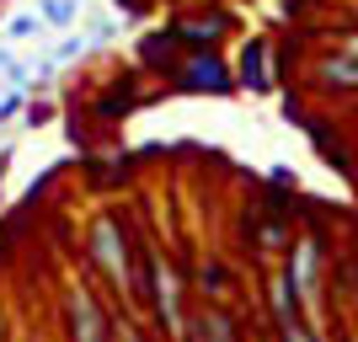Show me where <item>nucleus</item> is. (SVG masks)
Returning <instances> with one entry per match:
<instances>
[{
    "mask_svg": "<svg viewBox=\"0 0 358 342\" xmlns=\"http://www.w3.org/2000/svg\"><path fill=\"white\" fill-rule=\"evenodd\" d=\"M86 252H91V262H96V273H102L118 294H134V268H139V257L129 252V230H123L118 214H96V220H91Z\"/></svg>",
    "mask_w": 358,
    "mask_h": 342,
    "instance_id": "1",
    "label": "nucleus"
},
{
    "mask_svg": "<svg viewBox=\"0 0 358 342\" xmlns=\"http://www.w3.org/2000/svg\"><path fill=\"white\" fill-rule=\"evenodd\" d=\"M145 299L155 305V315H161V327L171 332V342L187 337V315H182V283H177V273H171V262H166V257H155V252H150Z\"/></svg>",
    "mask_w": 358,
    "mask_h": 342,
    "instance_id": "2",
    "label": "nucleus"
},
{
    "mask_svg": "<svg viewBox=\"0 0 358 342\" xmlns=\"http://www.w3.org/2000/svg\"><path fill=\"white\" fill-rule=\"evenodd\" d=\"M177 86L182 91H214V97H224V91H236V75L224 70V59H214L209 48H198L193 59L177 70Z\"/></svg>",
    "mask_w": 358,
    "mask_h": 342,
    "instance_id": "3",
    "label": "nucleus"
},
{
    "mask_svg": "<svg viewBox=\"0 0 358 342\" xmlns=\"http://www.w3.org/2000/svg\"><path fill=\"white\" fill-rule=\"evenodd\" d=\"M70 327H75V342H107V315L86 289L70 294Z\"/></svg>",
    "mask_w": 358,
    "mask_h": 342,
    "instance_id": "4",
    "label": "nucleus"
},
{
    "mask_svg": "<svg viewBox=\"0 0 358 342\" xmlns=\"http://www.w3.org/2000/svg\"><path fill=\"white\" fill-rule=\"evenodd\" d=\"M182 342H241V332H236V321H230V311L203 305V311L187 321V337Z\"/></svg>",
    "mask_w": 358,
    "mask_h": 342,
    "instance_id": "5",
    "label": "nucleus"
},
{
    "mask_svg": "<svg viewBox=\"0 0 358 342\" xmlns=\"http://www.w3.org/2000/svg\"><path fill=\"white\" fill-rule=\"evenodd\" d=\"M236 86H246V91H273V75H268V43H262V38H252V43L241 48Z\"/></svg>",
    "mask_w": 358,
    "mask_h": 342,
    "instance_id": "6",
    "label": "nucleus"
},
{
    "mask_svg": "<svg viewBox=\"0 0 358 342\" xmlns=\"http://www.w3.org/2000/svg\"><path fill=\"white\" fill-rule=\"evenodd\" d=\"M289 289H294L299 299H310V289H315V246L305 241L294 252V262H289Z\"/></svg>",
    "mask_w": 358,
    "mask_h": 342,
    "instance_id": "7",
    "label": "nucleus"
},
{
    "mask_svg": "<svg viewBox=\"0 0 358 342\" xmlns=\"http://www.w3.org/2000/svg\"><path fill=\"white\" fill-rule=\"evenodd\" d=\"M321 75H327L331 86H358V54L348 48V54H331L327 64H321Z\"/></svg>",
    "mask_w": 358,
    "mask_h": 342,
    "instance_id": "8",
    "label": "nucleus"
},
{
    "mask_svg": "<svg viewBox=\"0 0 358 342\" xmlns=\"http://www.w3.org/2000/svg\"><path fill=\"white\" fill-rule=\"evenodd\" d=\"M38 32H43V16L38 11H22V16L6 22V38H11V43H27V38H38Z\"/></svg>",
    "mask_w": 358,
    "mask_h": 342,
    "instance_id": "9",
    "label": "nucleus"
},
{
    "mask_svg": "<svg viewBox=\"0 0 358 342\" xmlns=\"http://www.w3.org/2000/svg\"><path fill=\"white\" fill-rule=\"evenodd\" d=\"M38 16H43V27H70L75 16V0H43V6H38Z\"/></svg>",
    "mask_w": 358,
    "mask_h": 342,
    "instance_id": "10",
    "label": "nucleus"
},
{
    "mask_svg": "<svg viewBox=\"0 0 358 342\" xmlns=\"http://www.w3.org/2000/svg\"><path fill=\"white\" fill-rule=\"evenodd\" d=\"M22 107H27V86H11L6 97H0V123H6V118H16Z\"/></svg>",
    "mask_w": 358,
    "mask_h": 342,
    "instance_id": "11",
    "label": "nucleus"
},
{
    "mask_svg": "<svg viewBox=\"0 0 358 342\" xmlns=\"http://www.w3.org/2000/svg\"><path fill=\"white\" fill-rule=\"evenodd\" d=\"M0 75H6L11 86H27V70H22V64H16V54H6V48H0Z\"/></svg>",
    "mask_w": 358,
    "mask_h": 342,
    "instance_id": "12",
    "label": "nucleus"
},
{
    "mask_svg": "<svg viewBox=\"0 0 358 342\" xmlns=\"http://www.w3.org/2000/svg\"><path fill=\"white\" fill-rule=\"evenodd\" d=\"M80 48H86V38H64V43L54 48V64H70V59H80Z\"/></svg>",
    "mask_w": 358,
    "mask_h": 342,
    "instance_id": "13",
    "label": "nucleus"
},
{
    "mask_svg": "<svg viewBox=\"0 0 358 342\" xmlns=\"http://www.w3.org/2000/svg\"><path fill=\"white\" fill-rule=\"evenodd\" d=\"M284 342H315V337H310V332H305V327H294V321H289V315H284Z\"/></svg>",
    "mask_w": 358,
    "mask_h": 342,
    "instance_id": "14",
    "label": "nucleus"
}]
</instances>
